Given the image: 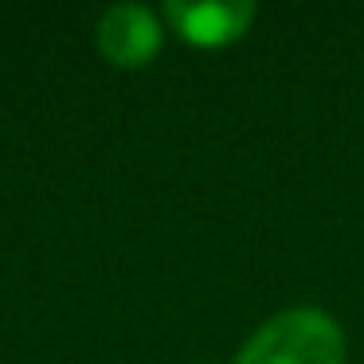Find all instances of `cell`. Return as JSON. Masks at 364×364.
<instances>
[{"label": "cell", "instance_id": "2", "mask_svg": "<svg viewBox=\"0 0 364 364\" xmlns=\"http://www.w3.org/2000/svg\"><path fill=\"white\" fill-rule=\"evenodd\" d=\"M98 51L114 67H145L161 51V24L145 4H114L98 20Z\"/></svg>", "mask_w": 364, "mask_h": 364}, {"label": "cell", "instance_id": "1", "mask_svg": "<svg viewBox=\"0 0 364 364\" xmlns=\"http://www.w3.org/2000/svg\"><path fill=\"white\" fill-rule=\"evenodd\" d=\"M235 364H345V333L317 306L282 309L247 337Z\"/></svg>", "mask_w": 364, "mask_h": 364}, {"label": "cell", "instance_id": "3", "mask_svg": "<svg viewBox=\"0 0 364 364\" xmlns=\"http://www.w3.org/2000/svg\"><path fill=\"white\" fill-rule=\"evenodd\" d=\"M165 16L176 32L196 48H223V43L239 40L255 20L251 0H220V4H184V0H168Z\"/></svg>", "mask_w": 364, "mask_h": 364}]
</instances>
